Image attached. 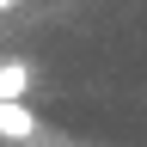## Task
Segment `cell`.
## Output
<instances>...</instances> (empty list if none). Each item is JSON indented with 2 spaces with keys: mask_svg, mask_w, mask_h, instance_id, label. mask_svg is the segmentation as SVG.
Segmentation results:
<instances>
[{
  "mask_svg": "<svg viewBox=\"0 0 147 147\" xmlns=\"http://www.w3.org/2000/svg\"><path fill=\"white\" fill-rule=\"evenodd\" d=\"M43 141V123H37L31 104H0V147H31Z\"/></svg>",
  "mask_w": 147,
  "mask_h": 147,
  "instance_id": "1",
  "label": "cell"
},
{
  "mask_svg": "<svg viewBox=\"0 0 147 147\" xmlns=\"http://www.w3.org/2000/svg\"><path fill=\"white\" fill-rule=\"evenodd\" d=\"M31 86H37V74L25 55H6L0 61V104H31Z\"/></svg>",
  "mask_w": 147,
  "mask_h": 147,
  "instance_id": "2",
  "label": "cell"
}]
</instances>
